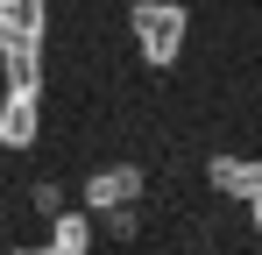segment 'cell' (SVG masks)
<instances>
[{"instance_id":"7c38bea8","label":"cell","mask_w":262,"mask_h":255,"mask_svg":"<svg viewBox=\"0 0 262 255\" xmlns=\"http://www.w3.org/2000/svg\"><path fill=\"white\" fill-rule=\"evenodd\" d=\"M248 213H255V227H262V206H248Z\"/></svg>"},{"instance_id":"30bf717a","label":"cell","mask_w":262,"mask_h":255,"mask_svg":"<svg viewBox=\"0 0 262 255\" xmlns=\"http://www.w3.org/2000/svg\"><path fill=\"white\" fill-rule=\"evenodd\" d=\"M7 255H57V248H50V241H43V248H7Z\"/></svg>"},{"instance_id":"ba28073f","label":"cell","mask_w":262,"mask_h":255,"mask_svg":"<svg viewBox=\"0 0 262 255\" xmlns=\"http://www.w3.org/2000/svg\"><path fill=\"white\" fill-rule=\"evenodd\" d=\"M135 227H142V213H135V206L106 213V234H114V241H135Z\"/></svg>"},{"instance_id":"7a4b0ae2","label":"cell","mask_w":262,"mask_h":255,"mask_svg":"<svg viewBox=\"0 0 262 255\" xmlns=\"http://www.w3.org/2000/svg\"><path fill=\"white\" fill-rule=\"evenodd\" d=\"M149 192V177H142V163H106V170H92L85 177V213H121V206H135Z\"/></svg>"},{"instance_id":"3957f363","label":"cell","mask_w":262,"mask_h":255,"mask_svg":"<svg viewBox=\"0 0 262 255\" xmlns=\"http://www.w3.org/2000/svg\"><path fill=\"white\" fill-rule=\"evenodd\" d=\"M206 184L220 199H234V206H262V156H213Z\"/></svg>"},{"instance_id":"52a82bcc","label":"cell","mask_w":262,"mask_h":255,"mask_svg":"<svg viewBox=\"0 0 262 255\" xmlns=\"http://www.w3.org/2000/svg\"><path fill=\"white\" fill-rule=\"evenodd\" d=\"M0 71H7V92L43 99V57H0Z\"/></svg>"},{"instance_id":"9c48e42d","label":"cell","mask_w":262,"mask_h":255,"mask_svg":"<svg viewBox=\"0 0 262 255\" xmlns=\"http://www.w3.org/2000/svg\"><path fill=\"white\" fill-rule=\"evenodd\" d=\"M29 206H36V213H50V220H57V213H71V206H64V192H57V184H36V192H29Z\"/></svg>"},{"instance_id":"8fae6325","label":"cell","mask_w":262,"mask_h":255,"mask_svg":"<svg viewBox=\"0 0 262 255\" xmlns=\"http://www.w3.org/2000/svg\"><path fill=\"white\" fill-rule=\"evenodd\" d=\"M29 7H43V14H50V0H29Z\"/></svg>"},{"instance_id":"6da1fadb","label":"cell","mask_w":262,"mask_h":255,"mask_svg":"<svg viewBox=\"0 0 262 255\" xmlns=\"http://www.w3.org/2000/svg\"><path fill=\"white\" fill-rule=\"evenodd\" d=\"M128 29H135V50H142V64L170 71L177 57H184V29H191V14H184L177 0H135Z\"/></svg>"},{"instance_id":"8992f818","label":"cell","mask_w":262,"mask_h":255,"mask_svg":"<svg viewBox=\"0 0 262 255\" xmlns=\"http://www.w3.org/2000/svg\"><path fill=\"white\" fill-rule=\"evenodd\" d=\"M50 248L57 255H92V220L85 213H57L50 220Z\"/></svg>"},{"instance_id":"5b68a950","label":"cell","mask_w":262,"mask_h":255,"mask_svg":"<svg viewBox=\"0 0 262 255\" xmlns=\"http://www.w3.org/2000/svg\"><path fill=\"white\" fill-rule=\"evenodd\" d=\"M36 135H43V99L7 92L0 99V149H36Z\"/></svg>"},{"instance_id":"277c9868","label":"cell","mask_w":262,"mask_h":255,"mask_svg":"<svg viewBox=\"0 0 262 255\" xmlns=\"http://www.w3.org/2000/svg\"><path fill=\"white\" fill-rule=\"evenodd\" d=\"M0 57H43V7L0 0Z\"/></svg>"}]
</instances>
